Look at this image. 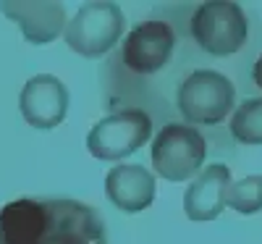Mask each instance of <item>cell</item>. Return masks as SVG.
<instances>
[{"label":"cell","instance_id":"277c9868","mask_svg":"<svg viewBox=\"0 0 262 244\" xmlns=\"http://www.w3.org/2000/svg\"><path fill=\"white\" fill-rule=\"evenodd\" d=\"M126 29V16L118 3L90 0L81 3L76 16L66 24V45L84 58H100L111 53Z\"/></svg>","mask_w":262,"mask_h":244},{"label":"cell","instance_id":"30bf717a","mask_svg":"<svg viewBox=\"0 0 262 244\" xmlns=\"http://www.w3.org/2000/svg\"><path fill=\"white\" fill-rule=\"evenodd\" d=\"M105 194L107 199L128 215L147 210L155 199V176L144 166H116L105 176Z\"/></svg>","mask_w":262,"mask_h":244},{"label":"cell","instance_id":"52a82bcc","mask_svg":"<svg viewBox=\"0 0 262 244\" xmlns=\"http://www.w3.org/2000/svg\"><path fill=\"white\" fill-rule=\"evenodd\" d=\"M18 108L24 121L34 129H55L69 113V90L58 76H32L18 95Z\"/></svg>","mask_w":262,"mask_h":244},{"label":"cell","instance_id":"6da1fadb","mask_svg":"<svg viewBox=\"0 0 262 244\" xmlns=\"http://www.w3.org/2000/svg\"><path fill=\"white\" fill-rule=\"evenodd\" d=\"M0 244H107V226L79 199L21 197L0 210Z\"/></svg>","mask_w":262,"mask_h":244},{"label":"cell","instance_id":"9c48e42d","mask_svg":"<svg viewBox=\"0 0 262 244\" xmlns=\"http://www.w3.org/2000/svg\"><path fill=\"white\" fill-rule=\"evenodd\" d=\"M231 189V168L223 163H212L194 176V181L184 192V213L189 220L205 223L215 220L226 210V197Z\"/></svg>","mask_w":262,"mask_h":244},{"label":"cell","instance_id":"3957f363","mask_svg":"<svg viewBox=\"0 0 262 244\" xmlns=\"http://www.w3.org/2000/svg\"><path fill=\"white\" fill-rule=\"evenodd\" d=\"M252 13L233 0H207L186 6V34L191 45L210 60H244L254 55L252 42Z\"/></svg>","mask_w":262,"mask_h":244},{"label":"cell","instance_id":"8fae6325","mask_svg":"<svg viewBox=\"0 0 262 244\" xmlns=\"http://www.w3.org/2000/svg\"><path fill=\"white\" fill-rule=\"evenodd\" d=\"M231 139L242 145H262V95L247 97L242 105H236L231 116Z\"/></svg>","mask_w":262,"mask_h":244},{"label":"cell","instance_id":"ba28073f","mask_svg":"<svg viewBox=\"0 0 262 244\" xmlns=\"http://www.w3.org/2000/svg\"><path fill=\"white\" fill-rule=\"evenodd\" d=\"M0 13H6L32 45L58 39L69 21L66 6L58 0H0Z\"/></svg>","mask_w":262,"mask_h":244},{"label":"cell","instance_id":"8992f818","mask_svg":"<svg viewBox=\"0 0 262 244\" xmlns=\"http://www.w3.org/2000/svg\"><path fill=\"white\" fill-rule=\"evenodd\" d=\"M152 126L155 124L139 108L113 110L111 116L100 118L86 134V150L97 160H123L149 142Z\"/></svg>","mask_w":262,"mask_h":244},{"label":"cell","instance_id":"4fadbf2b","mask_svg":"<svg viewBox=\"0 0 262 244\" xmlns=\"http://www.w3.org/2000/svg\"><path fill=\"white\" fill-rule=\"evenodd\" d=\"M252 87L262 92V53L254 55V60H252Z\"/></svg>","mask_w":262,"mask_h":244},{"label":"cell","instance_id":"7c38bea8","mask_svg":"<svg viewBox=\"0 0 262 244\" xmlns=\"http://www.w3.org/2000/svg\"><path fill=\"white\" fill-rule=\"evenodd\" d=\"M226 205L242 215H254L262 210V173L247 176V179L231 184Z\"/></svg>","mask_w":262,"mask_h":244},{"label":"cell","instance_id":"5b68a950","mask_svg":"<svg viewBox=\"0 0 262 244\" xmlns=\"http://www.w3.org/2000/svg\"><path fill=\"white\" fill-rule=\"evenodd\" d=\"M207 158V139L200 129L181 121H165L152 142V168L165 181H186L196 176Z\"/></svg>","mask_w":262,"mask_h":244},{"label":"cell","instance_id":"7a4b0ae2","mask_svg":"<svg viewBox=\"0 0 262 244\" xmlns=\"http://www.w3.org/2000/svg\"><path fill=\"white\" fill-rule=\"evenodd\" d=\"M176 79V92H173V108L170 116H181V124L186 126H221L231 110H236V79L217 69L215 60L205 58L196 50V58L191 60V69L179 74L170 71L155 97V105L149 110V121L163 124V97L168 82Z\"/></svg>","mask_w":262,"mask_h":244}]
</instances>
